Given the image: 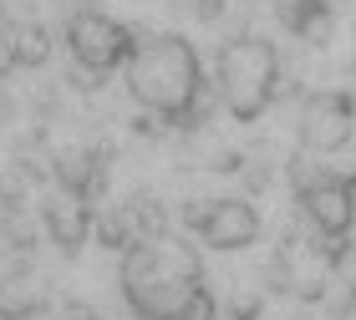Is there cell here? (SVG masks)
<instances>
[{
	"mask_svg": "<svg viewBox=\"0 0 356 320\" xmlns=\"http://www.w3.org/2000/svg\"><path fill=\"white\" fill-rule=\"evenodd\" d=\"M127 92L138 107H148L163 122H188L204 97L199 51L184 36H143L127 56Z\"/></svg>",
	"mask_w": 356,
	"mask_h": 320,
	"instance_id": "cell-1",
	"label": "cell"
},
{
	"mask_svg": "<svg viewBox=\"0 0 356 320\" xmlns=\"http://www.w3.org/2000/svg\"><path fill=\"white\" fill-rule=\"evenodd\" d=\"M214 82H219V102L229 107L234 122H260L275 92H280V56L265 36H234L219 46Z\"/></svg>",
	"mask_w": 356,
	"mask_h": 320,
	"instance_id": "cell-2",
	"label": "cell"
},
{
	"mask_svg": "<svg viewBox=\"0 0 356 320\" xmlns=\"http://www.w3.org/2000/svg\"><path fill=\"white\" fill-rule=\"evenodd\" d=\"M184 229L193 244L234 254V249H250L260 239V209L250 199H204V203L184 209Z\"/></svg>",
	"mask_w": 356,
	"mask_h": 320,
	"instance_id": "cell-3",
	"label": "cell"
},
{
	"mask_svg": "<svg viewBox=\"0 0 356 320\" xmlns=\"http://www.w3.org/2000/svg\"><path fill=\"white\" fill-rule=\"evenodd\" d=\"M133 31H127L122 21H112L107 10H76L72 21H67V51L76 56V67L82 71H97V76H107V71H118L127 67V56H133Z\"/></svg>",
	"mask_w": 356,
	"mask_h": 320,
	"instance_id": "cell-4",
	"label": "cell"
},
{
	"mask_svg": "<svg viewBox=\"0 0 356 320\" xmlns=\"http://www.w3.org/2000/svg\"><path fill=\"white\" fill-rule=\"evenodd\" d=\"M356 133V102L346 92H311L300 102V153L326 168V158Z\"/></svg>",
	"mask_w": 356,
	"mask_h": 320,
	"instance_id": "cell-5",
	"label": "cell"
},
{
	"mask_svg": "<svg viewBox=\"0 0 356 320\" xmlns=\"http://www.w3.org/2000/svg\"><path fill=\"white\" fill-rule=\"evenodd\" d=\"M275 15H280V26L296 41L321 46L331 36V6H326V0H275Z\"/></svg>",
	"mask_w": 356,
	"mask_h": 320,
	"instance_id": "cell-6",
	"label": "cell"
},
{
	"mask_svg": "<svg viewBox=\"0 0 356 320\" xmlns=\"http://www.w3.org/2000/svg\"><path fill=\"white\" fill-rule=\"evenodd\" d=\"M51 56V36H46L41 21H15V61L21 67H46Z\"/></svg>",
	"mask_w": 356,
	"mask_h": 320,
	"instance_id": "cell-7",
	"label": "cell"
},
{
	"mask_svg": "<svg viewBox=\"0 0 356 320\" xmlns=\"http://www.w3.org/2000/svg\"><path fill=\"white\" fill-rule=\"evenodd\" d=\"M6 71H21V61H15V15L0 10V76Z\"/></svg>",
	"mask_w": 356,
	"mask_h": 320,
	"instance_id": "cell-8",
	"label": "cell"
},
{
	"mask_svg": "<svg viewBox=\"0 0 356 320\" xmlns=\"http://www.w3.org/2000/svg\"><path fill=\"white\" fill-rule=\"evenodd\" d=\"M67 320H102V315H92V310H76V315H67Z\"/></svg>",
	"mask_w": 356,
	"mask_h": 320,
	"instance_id": "cell-9",
	"label": "cell"
},
{
	"mask_svg": "<svg viewBox=\"0 0 356 320\" xmlns=\"http://www.w3.org/2000/svg\"><path fill=\"white\" fill-rule=\"evenodd\" d=\"M82 6H87V10H97V6H102V0H82Z\"/></svg>",
	"mask_w": 356,
	"mask_h": 320,
	"instance_id": "cell-10",
	"label": "cell"
}]
</instances>
